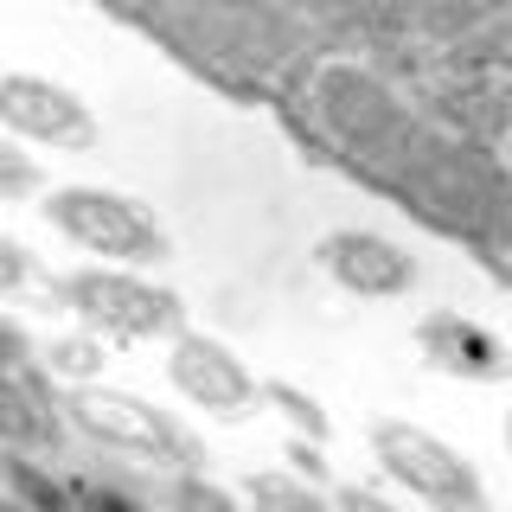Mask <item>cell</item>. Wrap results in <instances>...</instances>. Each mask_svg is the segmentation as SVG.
<instances>
[{"label": "cell", "instance_id": "cell-1", "mask_svg": "<svg viewBox=\"0 0 512 512\" xmlns=\"http://www.w3.org/2000/svg\"><path fill=\"white\" fill-rule=\"evenodd\" d=\"M45 218H52L71 244H84L90 256H116V263H160V256L173 250L167 231H160L135 199L103 192V186H58V192H45Z\"/></svg>", "mask_w": 512, "mask_h": 512}, {"label": "cell", "instance_id": "cell-2", "mask_svg": "<svg viewBox=\"0 0 512 512\" xmlns=\"http://www.w3.org/2000/svg\"><path fill=\"white\" fill-rule=\"evenodd\" d=\"M58 301L84 320V327L122 333V340L173 333V327H180V314H186L173 288H154V282L128 276V269H84V276H64L58 282Z\"/></svg>", "mask_w": 512, "mask_h": 512}, {"label": "cell", "instance_id": "cell-3", "mask_svg": "<svg viewBox=\"0 0 512 512\" xmlns=\"http://www.w3.org/2000/svg\"><path fill=\"white\" fill-rule=\"evenodd\" d=\"M71 423L84 429L90 442L122 448V455L160 461V468H180V474L199 468L192 442H186V436H180V429H173L154 404H141V397H128V391H103V384H84V391L71 397Z\"/></svg>", "mask_w": 512, "mask_h": 512}, {"label": "cell", "instance_id": "cell-4", "mask_svg": "<svg viewBox=\"0 0 512 512\" xmlns=\"http://www.w3.org/2000/svg\"><path fill=\"white\" fill-rule=\"evenodd\" d=\"M372 455L397 487H410L416 500H429V506H480L487 500L480 474L442 436H429V429H416V423H378Z\"/></svg>", "mask_w": 512, "mask_h": 512}, {"label": "cell", "instance_id": "cell-5", "mask_svg": "<svg viewBox=\"0 0 512 512\" xmlns=\"http://www.w3.org/2000/svg\"><path fill=\"white\" fill-rule=\"evenodd\" d=\"M167 372H173V384H180L192 404L212 410V416H244L256 397H263V384L250 378V365L237 359L231 346L205 340V333H180V340H173Z\"/></svg>", "mask_w": 512, "mask_h": 512}, {"label": "cell", "instance_id": "cell-6", "mask_svg": "<svg viewBox=\"0 0 512 512\" xmlns=\"http://www.w3.org/2000/svg\"><path fill=\"white\" fill-rule=\"evenodd\" d=\"M0 116H7L13 135H32V141H52V148H96V122L90 109L77 103L64 84L52 77H26L13 71L0 84Z\"/></svg>", "mask_w": 512, "mask_h": 512}, {"label": "cell", "instance_id": "cell-7", "mask_svg": "<svg viewBox=\"0 0 512 512\" xmlns=\"http://www.w3.org/2000/svg\"><path fill=\"white\" fill-rule=\"evenodd\" d=\"M416 346H423V359L436 365L448 378H468V384H500L512 378V346L493 340L480 320L455 314V308H436L416 320Z\"/></svg>", "mask_w": 512, "mask_h": 512}, {"label": "cell", "instance_id": "cell-8", "mask_svg": "<svg viewBox=\"0 0 512 512\" xmlns=\"http://www.w3.org/2000/svg\"><path fill=\"white\" fill-rule=\"evenodd\" d=\"M320 269H327L340 288L372 295V301L404 295V288L416 282V263L391 244V237H378V231H327V237H320Z\"/></svg>", "mask_w": 512, "mask_h": 512}, {"label": "cell", "instance_id": "cell-9", "mask_svg": "<svg viewBox=\"0 0 512 512\" xmlns=\"http://www.w3.org/2000/svg\"><path fill=\"white\" fill-rule=\"evenodd\" d=\"M263 404H276L282 416H288V429H295V436H308V442H327V410L314 404L308 391H295V384H282V378H269L263 384Z\"/></svg>", "mask_w": 512, "mask_h": 512}, {"label": "cell", "instance_id": "cell-10", "mask_svg": "<svg viewBox=\"0 0 512 512\" xmlns=\"http://www.w3.org/2000/svg\"><path fill=\"white\" fill-rule=\"evenodd\" d=\"M244 493H250L256 506H308V512L320 506V493L308 487V480H288V474H250Z\"/></svg>", "mask_w": 512, "mask_h": 512}, {"label": "cell", "instance_id": "cell-11", "mask_svg": "<svg viewBox=\"0 0 512 512\" xmlns=\"http://www.w3.org/2000/svg\"><path fill=\"white\" fill-rule=\"evenodd\" d=\"M45 365H58V372H90V365H96V346H84V340L52 346V352H45Z\"/></svg>", "mask_w": 512, "mask_h": 512}, {"label": "cell", "instance_id": "cell-12", "mask_svg": "<svg viewBox=\"0 0 512 512\" xmlns=\"http://www.w3.org/2000/svg\"><path fill=\"white\" fill-rule=\"evenodd\" d=\"M32 180V173H26V160H7V192H20Z\"/></svg>", "mask_w": 512, "mask_h": 512}, {"label": "cell", "instance_id": "cell-13", "mask_svg": "<svg viewBox=\"0 0 512 512\" xmlns=\"http://www.w3.org/2000/svg\"><path fill=\"white\" fill-rule=\"evenodd\" d=\"M506 448H512V416H506Z\"/></svg>", "mask_w": 512, "mask_h": 512}]
</instances>
